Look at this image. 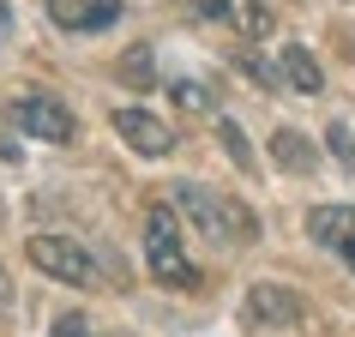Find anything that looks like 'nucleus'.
<instances>
[{
	"instance_id": "12",
	"label": "nucleus",
	"mask_w": 355,
	"mask_h": 337,
	"mask_svg": "<svg viewBox=\"0 0 355 337\" xmlns=\"http://www.w3.org/2000/svg\"><path fill=\"white\" fill-rule=\"evenodd\" d=\"M114 73H121V85H132V91H150V85H157V60H150V49L139 42V49H127V55H121V67H114Z\"/></svg>"
},
{
	"instance_id": "13",
	"label": "nucleus",
	"mask_w": 355,
	"mask_h": 337,
	"mask_svg": "<svg viewBox=\"0 0 355 337\" xmlns=\"http://www.w3.org/2000/svg\"><path fill=\"white\" fill-rule=\"evenodd\" d=\"M168 96L181 109H217V91L211 85H193V78H168Z\"/></svg>"
},
{
	"instance_id": "8",
	"label": "nucleus",
	"mask_w": 355,
	"mask_h": 337,
	"mask_svg": "<svg viewBox=\"0 0 355 337\" xmlns=\"http://www.w3.org/2000/svg\"><path fill=\"white\" fill-rule=\"evenodd\" d=\"M114 132H121L139 157H168V150H175V127H163L150 109H114Z\"/></svg>"
},
{
	"instance_id": "5",
	"label": "nucleus",
	"mask_w": 355,
	"mask_h": 337,
	"mask_svg": "<svg viewBox=\"0 0 355 337\" xmlns=\"http://www.w3.org/2000/svg\"><path fill=\"white\" fill-rule=\"evenodd\" d=\"M241 319L247 325H301L307 307H301L295 289H283V283H253L241 301Z\"/></svg>"
},
{
	"instance_id": "14",
	"label": "nucleus",
	"mask_w": 355,
	"mask_h": 337,
	"mask_svg": "<svg viewBox=\"0 0 355 337\" xmlns=\"http://www.w3.org/2000/svg\"><path fill=\"white\" fill-rule=\"evenodd\" d=\"M325 145H331V157L355 175V132H349V121H331V127H325Z\"/></svg>"
},
{
	"instance_id": "4",
	"label": "nucleus",
	"mask_w": 355,
	"mask_h": 337,
	"mask_svg": "<svg viewBox=\"0 0 355 337\" xmlns=\"http://www.w3.org/2000/svg\"><path fill=\"white\" fill-rule=\"evenodd\" d=\"M12 127L31 132V139H42V145H73L78 121H73L67 103H55V96H19V103H12Z\"/></svg>"
},
{
	"instance_id": "1",
	"label": "nucleus",
	"mask_w": 355,
	"mask_h": 337,
	"mask_svg": "<svg viewBox=\"0 0 355 337\" xmlns=\"http://www.w3.org/2000/svg\"><path fill=\"white\" fill-rule=\"evenodd\" d=\"M145 265H150V277L163 283V289H199V265L187 259V247H181V217L168 205L145 211Z\"/></svg>"
},
{
	"instance_id": "16",
	"label": "nucleus",
	"mask_w": 355,
	"mask_h": 337,
	"mask_svg": "<svg viewBox=\"0 0 355 337\" xmlns=\"http://www.w3.org/2000/svg\"><path fill=\"white\" fill-rule=\"evenodd\" d=\"M49 337H96V331H91V319H85V313H60Z\"/></svg>"
},
{
	"instance_id": "2",
	"label": "nucleus",
	"mask_w": 355,
	"mask_h": 337,
	"mask_svg": "<svg viewBox=\"0 0 355 337\" xmlns=\"http://www.w3.org/2000/svg\"><path fill=\"white\" fill-rule=\"evenodd\" d=\"M175 205L187 211V217L205 229V235H229V241H253V235H259V229H253V217H247L241 205L217 199V193L199 187V181H181V187H175Z\"/></svg>"
},
{
	"instance_id": "3",
	"label": "nucleus",
	"mask_w": 355,
	"mask_h": 337,
	"mask_svg": "<svg viewBox=\"0 0 355 337\" xmlns=\"http://www.w3.org/2000/svg\"><path fill=\"white\" fill-rule=\"evenodd\" d=\"M24 253H31V265H37L42 277H55V283H73V289H96V283H103L96 259L78 241H67V235H37Z\"/></svg>"
},
{
	"instance_id": "7",
	"label": "nucleus",
	"mask_w": 355,
	"mask_h": 337,
	"mask_svg": "<svg viewBox=\"0 0 355 337\" xmlns=\"http://www.w3.org/2000/svg\"><path fill=\"white\" fill-rule=\"evenodd\" d=\"M193 12L211 24H223V31H235V37H265L271 31V12H265V0H193Z\"/></svg>"
},
{
	"instance_id": "6",
	"label": "nucleus",
	"mask_w": 355,
	"mask_h": 337,
	"mask_svg": "<svg viewBox=\"0 0 355 337\" xmlns=\"http://www.w3.org/2000/svg\"><path fill=\"white\" fill-rule=\"evenodd\" d=\"M307 235L319 247H331L337 259L355 271V205H313L307 211Z\"/></svg>"
},
{
	"instance_id": "11",
	"label": "nucleus",
	"mask_w": 355,
	"mask_h": 337,
	"mask_svg": "<svg viewBox=\"0 0 355 337\" xmlns=\"http://www.w3.org/2000/svg\"><path fill=\"white\" fill-rule=\"evenodd\" d=\"M271 157H277V163L289 168V175H313V168H319L313 145H307V139H301L295 127H277V139H271Z\"/></svg>"
},
{
	"instance_id": "15",
	"label": "nucleus",
	"mask_w": 355,
	"mask_h": 337,
	"mask_svg": "<svg viewBox=\"0 0 355 337\" xmlns=\"http://www.w3.org/2000/svg\"><path fill=\"white\" fill-rule=\"evenodd\" d=\"M217 139H223V145H229V157H235V163H241V168H253V145H247V139H241V127H235V121H217Z\"/></svg>"
},
{
	"instance_id": "9",
	"label": "nucleus",
	"mask_w": 355,
	"mask_h": 337,
	"mask_svg": "<svg viewBox=\"0 0 355 337\" xmlns=\"http://www.w3.org/2000/svg\"><path fill=\"white\" fill-rule=\"evenodd\" d=\"M49 19L73 37H91V31H109L121 19V0H49Z\"/></svg>"
},
{
	"instance_id": "17",
	"label": "nucleus",
	"mask_w": 355,
	"mask_h": 337,
	"mask_svg": "<svg viewBox=\"0 0 355 337\" xmlns=\"http://www.w3.org/2000/svg\"><path fill=\"white\" fill-rule=\"evenodd\" d=\"M12 37V6H6V0H0V42Z\"/></svg>"
},
{
	"instance_id": "10",
	"label": "nucleus",
	"mask_w": 355,
	"mask_h": 337,
	"mask_svg": "<svg viewBox=\"0 0 355 337\" xmlns=\"http://www.w3.org/2000/svg\"><path fill=\"white\" fill-rule=\"evenodd\" d=\"M277 73L289 78V91H301V96H319L325 91V73H319V60L301 49V42H289L283 49V60H277Z\"/></svg>"
}]
</instances>
